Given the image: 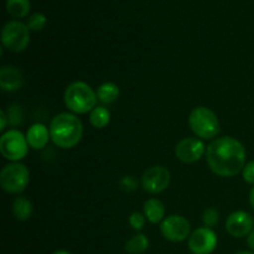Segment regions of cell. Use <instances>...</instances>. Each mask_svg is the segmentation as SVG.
Masks as SVG:
<instances>
[{"label":"cell","mask_w":254,"mask_h":254,"mask_svg":"<svg viewBox=\"0 0 254 254\" xmlns=\"http://www.w3.org/2000/svg\"><path fill=\"white\" fill-rule=\"evenodd\" d=\"M253 217L245 211H236L231 213L226 221V230L236 238L250 236V233L253 231Z\"/></svg>","instance_id":"11"},{"label":"cell","mask_w":254,"mask_h":254,"mask_svg":"<svg viewBox=\"0 0 254 254\" xmlns=\"http://www.w3.org/2000/svg\"><path fill=\"white\" fill-rule=\"evenodd\" d=\"M206 159L211 170L222 178L238 175L245 168L246 149L232 136L213 140L206 150Z\"/></svg>","instance_id":"1"},{"label":"cell","mask_w":254,"mask_h":254,"mask_svg":"<svg viewBox=\"0 0 254 254\" xmlns=\"http://www.w3.org/2000/svg\"><path fill=\"white\" fill-rule=\"evenodd\" d=\"M31 7L30 0H6V11L16 19L27 16Z\"/></svg>","instance_id":"18"},{"label":"cell","mask_w":254,"mask_h":254,"mask_svg":"<svg viewBox=\"0 0 254 254\" xmlns=\"http://www.w3.org/2000/svg\"><path fill=\"white\" fill-rule=\"evenodd\" d=\"M202 221L203 223H205L206 227H213V226L217 225L218 221H220V213H218L215 208H207V210H205V212H203Z\"/></svg>","instance_id":"22"},{"label":"cell","mask_w":254,"mask_h":254,"mask_svg":"<svg viewBox=\"0 0 254 254\" xmlns=\"http://www.w3.org/2000/svg\"><path fill=\"white\" fill-rule=\"evenodd\" d=\"M29 143L26 136L16 129L6 131L0 138V151L10 161H19L27 155Z\"/></svg>","instance_id":"7"},{"label":"cell","mask_w":254,"mask_h":254,"mask_svg":"<svg viewBox=\"0 0 254 254\" xmlns=\"http://www.w3.org/2000/svg\"><path fill=\"white\" fill-rule=\"evenodd\" d=\"M148 247L149 241L143 233H138L126 243V251L129 254H141L148 250Z\"/></svg>","instance_id":"20"},{"label":"cell","mask_w":254,"mask_h":254,"mask_svg":"<svg viewBox=\"0 0 254 254\" xmlns=\"http://www.w3.org/2000/svg\"><path fill=\"white\" fill-rule=\"evenodd\" d=\"M170 171L161 165H155L145 170L141 178V185L149 193H160L170 185Z\"/></svg>","instance_id":"8"},{"label":"cell","mask_w":254,"mask_h":254,"mask_svg":"<svg viewBox=\"0 0 254 254\" xmlns=\"http://www.w3.org/2000/svg\"><path fill=\"white\" fill-rule=\"evenodd\" d=\"M205 153V145L201 140L195 138H185L178 143L175 148V155L180 161L186 164L200 160Z\"/></svg>","instance_id":"12"},{"label":"cell","mask_w":254,"mask_h":254,"mask_svg":"<svg viewBox=\"0 0 254 254\" xmlns=\"http://www.w3.org/2000/svg\"><path fill=\"white\" fill-rule=\"evenodd\" d=\"M54 254H71V253L67 252V251H57V252H55Z\"/></svg>","instance_id":"29"},{"label":"cell","mask_w":254,"mask_h":254,"mask_svg":"<svg viewBox=\"0 0 254 254\" xmlns=\"http://www.w3.org/2000/svg\"><path fill=\"white\" fill-rule=\"evenodd\" d=\"M97 99V93L86 82H73L64 92V103L67 108L78 114H86L93 111Z\"/></svg>","instance_id":"3"},{"label":"cell","mask_w":254,"mask_h":254,"mask_svg":"<svg viewBox=\"0 0 254 254\" xmlns=\"http://www.w3.org/2000/svg\"><path fill=\"white\" fill-rule=\"evenodd\" d=\"M30 174L21 163L7 164L0 173V185L7 193H21L26 189Z\"/></svg>","instance_id":"5"},{"label":"cell","mask_w":254,"mask_h":254,"mask_svg":"<svg viewBox=\"0 0 254 254\" xmlns=\"http://www.w3.org/2000/svg\"><path fill=\"white\" fill-rule=\"evenodd\" d=\"M236 254H254L253 252H248V251H242V252H238Z\"/></svg>","instance_id":"30"},{"label":"cell","mask_w":254,"mask_h":254,"mask_svg":"<svg viewBox=\"0 0 254 254\" xmlns=\"http://www.w3.org/2000/svg\"><path fill=\"white\" fill-rule=\"evenodd\" d=\"M97 98L104 104L113 103L119 97V87L113 82H106L97 89Z\"/></svg>","instance_id":"16"},{"label":"cell","mask_w":254,"mask_h":254,"mask_svg":"<svg viewBox=\"0 0 254 254\" xmlns=\"http://www.w3.org/2000/svg\"><path fill=\"white\" fill-rule=\"evenodd\" d=\"M129 223H130V226L134 230L139 231L145 225V218H144V216L140 212H133L130 217H129Z\"/></svg>","instance_id":"24"},{"label":"cell","mask_w":254,"mask_h":254,"mask_svg":"<svg viewBox=\"0 0 254 254\" xmlns=\"http://www.w3.org/2000/svg\"><path fill=\"white\" fill-rule=\"evenodd\" d=\"M119 186H121L122 190H124L126 192H133V191L136 190L138 183H136V180L133 176H124V178L119 181Z\"/></svg>","instance_id":"23"},{"label":"cell","mask_w":254,"mask_h":254,"mask_svg":"<svg viewBox=\"0 0 254 254\" xmlns=\"http://www.w3.org/2000/svg\"><path fill=\"white\" fill-rule=\"evenodd\" d=\"M189 124L195 135L202 139H212L220 133L217 116L206 107H197L191 112Z\"/></svg>","instance_id":"4"},{"label":"cell","mask_w":254,"mask_h":254,"mask_svg":"<svg viewBox=\"0 0 254 254\" xmlns=\"http://www.w3.org/2000/svg\"><path fill=\"white\" fill-rule=\"evenodd\" d=\"M144 215L150 223H154V225L159 223L165 215V208H164L163 202L158 198H149L144 203Z\"/></svg>","instance_id":"15"},{"label":"cell","mask_w":254,"mask_h":254,"mask_svg":"<svg viewBox=\"0 0 254 254\" xmlns=\"http://www.w3.org/2000/svg\"><path fill=\"white\" fill-rule=\"evenodd\" d=\"M46 16L44 14H41V12H34L27 19L26 26L31 31H41L45 27V25H46Z\"/></svg>","instance_id":"21"},{"label":"cell","mask_w":254,"mask_h":254,"mask_svg":"<svg viewBox=\"0 0 254 254\" xmlns=\"http://www.w3.org/2000/svg\"><path fill=\"white\" fill-rule=\"evenodd\" d=\"M248 246H250L251 247V250L253 251L254 252V230L252 231V232L250 233V236H248Z\"/></svg>","instance_id":"27"},{"label":"cell","mask_w":254,"mask_h":254,"mask_svg":"<svg viewBox=\"0 0 254 254\" xmlns=\"http://www.w3.org/2000/svg\"><path fill=\"white\" fill-rule=\"evenodd\" d=\"M1 42L12 52H22L30 44V30L20 21H9L1 30Z\"/></svg>","instance_id":"6"},{"label":"cell","mask_w":254,"mask_h":254,"mask_svg":"<svg viewBox=\"0 0 254 254\" xmlns=\"http://www.w3.org/2000/svg\"><path fill=\"white\" fill-rule=\"evenodd\" d=\"M190 222L179 215L169 216L160 225V231L165 240L174 243L185 241L190 235Z\"/></svg>","instance_id":"9"},{"label":"cell","mask_w":254,"mask_h":254,"mask_svg":"<svg viewBox=\"0 0 254 254\" xmlns=\"http://www.w3.org/2000/svg\"><path fill=\"white\" fill-rule=\"evenodd\" d=\"M243 179L246 183L254 185V160L246 164V166L243 168Z\"/></svg>","instance_id":"25"},{"label":"cell","mask_w":254,"mask_h":254,"mask_svg":"<svg viewBox=\"0 0 254 254\" xmlns=\"http://www.w3.org/2000/svg\"><path fill=\"white\" fill-rule=\"evenodd\" d=\"M0 118H1V128H0V130L2 131L5 130V128H6V122H7V117L4 111H0Z\"/></svg>","instance_id":"26"},{"label":"cell","mask_w":254,"mask_h":254,"mask_svg":"<svg viewBox=\"0 0 254 254\" xmlns=\"http://www.w3.org/2000/svg\"><path fill=\"white\" fill-rule=\"evenodd\" d=\"M12 212L16 220L27 221L32 215V203L26 197H16L12 203Z\"/></svg>","instance_id":"17"},{"label":"cell","mask_w":254,"mask_h":254,"mask_svg":"<svg viewBox=\"0 0 254 254\" xmlns=\"http://www.w3.org/2000/svg\"><path fill=\"white\" fill-rule=\"evenodd\" d=\"M50 135L55 145L62 149H71L81 141L83 126L74 114L60 113L51 121Z\"/></svg>","instance_id":"2"},{"label":"cell","mask_w":254,"mask_h":254,"mask_svg":"<svg viewBox=\"0 0 254 254\" xmlns=\"http://www.w3.org/2000/svg\"><path fill=\"white\" fill-rule=\"evenodd\" d=\"M50 138H51L50 130L41 123H36L30 127V129L26 133L29 146H31L32 149H36V150L45 148L46 144L49 143Z\"/></svg>","instance_id":"14"},{"label":"cell","mask_w":254,"mask_h":254,"mask_svg":"<svg viewBox=\"0 0 254 254\" xmlns=\"http://www.w3.org/2000/svg\"><path fill=\"white\" fill-rule=\"evenodd\" d=\"M24 86V77L17 68L5 66L0 69V87L5 92H16Z\"/></svg>","instance_id":"13"},{"label":"cell","mask_w":254,"mask_h":254,"mask_svg":"<svg viewBox=\"0 0 254 254\" xmlns=\"http://www.w3.org/2000/svg\"><path fill=\"white\" fill-rule=\"evenodd\" d=\"M217 246V236L211 228L201 227L189 238V248L193 254H211Z\"/></svg>","instance_id":"10"},{"label":"cell","mask_w":254,"mask_h":254,"mask_svg":"<svg viewBox=\"0 0 254 254\" xmlns=\"http://www.w3.org/2000/svg\"><path fill=\"white\" fill-rule=\"evenodd\" d=\"M250 203L251 206H252V208L254 210V188L251 190L250 192Z\"/></svg>","instance_id":"28"},{"label":"cell","mask_w":254,"mask_h":254,"mask_svg":"<svg viewBox=\"0 0 254 254\" xmlns=\"http://www.w3.org/2000/svg\"><path fill=\"white\" fill-rule=\"evenodd\" d=\"M91 124L97 129H103L111 122V113L106 107H96L89 114Z\"/></svg>","instance_id":"19"}]
</instances>
